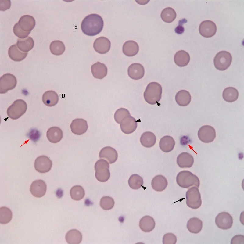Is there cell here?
Segmentation results:
<instances>
[{
  "label": "cell",
  "instance_id": "obj_1",
  "mask_svg": "<svg viewBox=\"0 0 244 244\" xmlns=\"http://www.w3.org/2000/svg\"><path fill=\"white\" fill-rule=\"evenodd\" d=\"M103 26L102 18L98 14H91L87 15L83 19L81 28L84 34L89 36H94L100 33Z\"/></svg>",
  "mask_w": 244,
  "mask_h": 244
},
{
  "label": "cell",
  "instance_id": "obj_2",
  "mask_svg": "<svg viewBox=\"0 0 244 244\" xmlns=\"http://www.w3.org/2000/svg\"><path fill=\"white\" fill-rule=\"evenodd\" d=\"M162 93V88L158 83L152 82L147 85L144 93L146 102L151 105H154L160 100Z\"/></svg>",
  "mask_w": 244,
  "mask_h": 244
},
{
  "label": "cell",
  "instance_id": "obj_3",
  "mask_svg": "<svg viewBox=\"0 0 244 244\" xmlns=\"http://www.w3.org/2000/svg\"><path fill=\"white\" fill-rule=\"evenodd\" d=\"M176 180L178 185L184 188H188L193 186L198 188L200 185L198 177L189 171L179 172L177 176Z\"/></svg>",
  "mask_w": 244,
  "mask_h": 244
},
{
  "label": "cell",
  "instance_id": "obj_4",
  "mask_svg": "<svg viewBox=\"0 0 244 244\" xmlns=\"http://www.w3.org/2000/svg\"><path fill=\"white\" fill-rule=\"evenodd\" d=\"M27 105L26 102L21 99L15 101L7 109L8 116L13 120H16L23 115L26 111Z\"/></svg>",
  "mask_w": 244,
  "mask_h": 244
},
{
  "label": "cell",
  "instance_id": "obj_5",
  "mask_svg": "<svg viewBox=\"0 0 244 244\" xmlns=\"http://www.w3.org/2000/svg\"><path fill=\"white\" fill-rule=\"evenodd\" d=\"M95 177L99 181L105 182L109 178V165L108 162L104 159H100L95 163Z\"/></svg>",
  "mask_w": 244,
  "mask_h": 244
},
{
  "label": "cell",
  "instance_id": "obj_6",
  "mask_svg": "<svg viewBox=\"0 0 244 244\" xmlns=\"http://www.w3.org/2000/svg\"><path fill=\"white\" fill-rule=\"evenodd\" d=\"M232 57L231 53L225 51H222L217 53L214 59L215 67L221 71L227 69L231 65Z\"/></svg>",
  "mask_w": 244,
  "mask_h": 244
},
{
  "label": "cell",
  "instance_id": "obj_7",
  "mask_svg": "<svg viewBox=\"0 0 244 244\" xmlns=\"http://www.w3.org/2000/svg\"><path fill=\"white\" fill-rule=\"evenodd\" d=\"M186 204L189 207L196 209L201 206L202 201L197 187L195 186L189 188L186 192Z\"/></svg>",
  "mask_w": 244,
  "mask_h": 244
},
{
  "label": "cell",
  "instance_id": "obj_8",
  "mask_svg": "<svg viewBox=\"0 0 244 244\" xmlns=\"http://www.w3.org/2000/svg\"><path fill=\"white\" fill-rule=\"evenodd\" d=\"M17 80L13 75L6 73L3 75L0 80V93H6L9 90L13 89L17 84Z\"/></svg>",
  "mask_w": 244,
  "mask_h": 244
},
{
  "label": "cell",
  "instance_id": "obj_9",
  "mask_svg": "<svg viewBox=\"0 0 244 244\" xmlns=\"http://www.w3.org/2000/svg\"><path fill=\"white\" fill-rule=\"evenodd\" d=\"M198 135L199 140L205 143L212 142L216 136L215 129L212 127L205 125L201 127L199 129Z\"/></svg>",
  "mask_w": 244,
  "mask_h": 244
},
{
  "label": "cell",
  "instance_id": "obj_10",
  "mask_svg": "<svg viewBox=\"0 0 244 244\" xmlns=\"http://www.w3.org/2000/svg\"><path fill=\"white\" fill-rule=\"evenodd\" d=\"M52 165V160L48 156L45 155L37 157L34 163L35 170L41 173L49 172L51 169Z\"/></svg>",
  "mask_w": 244,
  "mask_h": 244
},
{
  "label": "cell",
  "instance_id": "obj_11",
  "mask_svg": "<svg viewBox=\"0 0 244 244\" xmlns=\"http://www.w3.org/2000/svg\"><path fill=\"white\" fill-rule=\"evenodd\" d=\"M215 222L218 228L223 230H227L232 226L233 218L228 213L222 212L217 215L215 218Z\"/></svg>",
  "mask_w": 244,
  "mask_h": 244
},
{
  "label": "cell",
  "instance_id": "obj_12",
  "mask_svg": "<svg viewBox=\"0 0 244 244\" xmlns=\"http://www.w3.org/2000/svg\"><path fill=\"white\" fill-rule=\"evenodd\" d=\"M217 26L213 21L206 20L202 21L199 27V31L203 37L208 38L211 37L216 34Z\"/></svg>",
  "mask_w": 244,
  "mask_h": 244
},
{
  "label": "cell",
  "instance_id": "obj_13",
  "mask_svg": "<svg viewBox=\"0 0 244 244\" xmlns=\"http://www.w3.org/2000/svg\"><path fill=\"white\" fill-rule=\"evenodd\" d=\"M120 127L124 133L129 134L133 132L137 127V121L134 117L130 115L125 117L121 121Z\"/></svg>",
  "mask_w": 244,
  "mask_h": 244
},
{
  "label": "cell",
  "instance_id": "obj_14",
  "mask_svg": "<svg viewBox=\"0 0 244 244\" xmlns=\"http://www.w3.org/2000/svg\"><path fill=\"white\" fill-rule=\"evenodd\" d=\"M93 47L97 52L100 54H104L109 50L111 42L108 38L104 37H100L95 40Z\"/></svg>",
  "mask_w": 244,
  "mask_h": 244
},
{
  "label": "cell",
  "instance_id": "obj_15",
  "mask_svg": "<svg viewBox=\"0 0 244 244\" xmlns=\"http://www.w3.org/2000/svg\"><path fill=\"white\" fill-rule=\"evenodd\" d=\"M47 189V186L43 180L39 179L33 181L31 184L30 191L34 197H41L45 195Z\"/></svg>",
  "mask_w": 244,
  "mask_h": 244
},
{
  "label": "cell",
  "instance_id": "obj_16",
  "mask_svg": "<svg viewBox=\"0 0 244 244\" xmlns=\"http://www.w3.org/2000/svg\"><path fill=\"white\" fill-rule=\"evenodd\" d=\"M70 127L72 133L77 135L84 133L88 130V126L87 121L82 118L74 120L71 122Z\"/></svg>",
  "mask_w": 244,
  "mask_h": 244
},
{
  "label": "cell",
  "instance_id": "obj_17",
  "mask_svg": "<svg viewBox=\"0 0 244 244\" xmlns=\"http://www.w3.org/2000/svg\"><path fill=\"white\" fill-rule=\"evenodd\" d=\"M129 76L131 79L138 80L142 78L145 74L143 66L139 63H135L131 64L127 69Z\"/></svg>",
  "mask_w": 244,
  "mask_h": 244
},
{
  "label": "cell",
  "instance_id": "obj_18",
  "mask_svg": "<svg viewBox=\"0 0 244 244\" xmlns=\"http://www.w3.org/2000/svg\"><path fill=\"white\" fill-rule=\"evenodd\" d=\"M99 156L100 159H106L109 164L115 162L118 158V154L116 150L110 146H106L102 149L99 152Z\"/></svg>",
  "mask_w": 244,
  "mask_h": 244
},
{
  "label": "cell",
  "instance_id": "obj_19",
  "mask_svg": "<svg viewBox=\"0 0 244 244\" xmlns=\"http://www.w3.org/2000/svg\"><path fill=\"white\" fill-rule=\"evenodd\" d=\"M20 28L25 31H31L36 24L34 18L31 16L25 15L22 16L18 22Z\"/></svg>",
  "mask_w": 244,
  "mask_h": 244
},
{
  "label": "cell",
  "instance_id": "obj_20",
  "mask_svg": "<svg viewBox=\"0 0 244 244\" xmlns=\"http://www.w3.org/2000/svg\"><path fill=\"white\" fill-rule=\"evenodd\" d=\"M194 162L193 156L187 152L181 153L177 158V164L181 168H190L193 165Z\"/></svg>",
  "mask_w": 244,
  "mask_h": 244
},
{
  "label": "cell",
  "instance_id": "obj_21",
  "mask_svg": "<svg viewBox=\"0 0 244 244\" xmlns=\"http://www.w3.org/2000/svg\"><path fill=\"white\" fill-rule=\"evenodd\" d=\"M91 72L93 77L97 79H102L107 74L108 69L104 63L98 62L92 65Z\"/></svg>",
  "mask_w": 244,
  "mask_h": 244
},
{
  "label": "cell",
  "instance_id": "obj_22",
  "mask_svg": "<svg viewBox=\"0 0 244 244\" xmlns=\"http://www.w3.org/2000/svg\"><path fill=\"white\" fill-rule=\"evenodd\" d=\"M8 54L12 60L16 62H19L26 57L28 53L21 51L18 48L16 44H14L9 48Z\"/></svg>",
  "mask_w": 244,
  "mask_h": 244
},
{
  "label": "cell",
  "instance_id": "obj_23",
  "mask_svg": "<svg viewBox=\"0 0 244 244\" xmlns=\"http://www.w3.org/2000/svg\"><path fill=\"white\" fill-rule=\"evenodd\" d=\"M46 136L50 142L52 143H56L59 142L62 138L63 132L59 127H52L47 130Z\"/></svg>",
  "mask_w": 244,
  "mask_h": 244
},
{
  "label": "cell",
  "instance_id": "obj_24",
  "mask_svg": "<svg viewBox=\"0 0 244 244\" xmlns=\"http://www.w3.org/2000/svg\"><path fill=\"white\" fill-rule=\"evenodd\" d=\"M167 185L168 182L167 179L161 175H158L155 176L151 182L152 188L158 192H161L164 190Z\"/></svg>",
  "mask_w": 244,
  "mask_h": 244
},
{
  "label": "cell",
  "instance_id": "obj_25",
  "mask_svg": "<svg viewBox=\"0 0 244 244\" xmlns=\"http://www.w3.org/2000/svg\"><path fill=\"white\" fill-rule=\"evenodd\" d=\"M175 145V142L173 138L169 135L163 137L159 142V147L163 152L167 153L172 151Z\"/></svg>",
  "mask_w": 244,
  "mask_h": 244
},
{
  "label": "cell",
  "instance_id": "obj_26",
  "mask_svg": "<svg viewBox=\"0 0 244 244\" xmlns=\"http://www.w3.org/2000/svg\"><path fill=\"white\" fill-rule=\"evenodd\" d=\"M139 48V46L136 42L133 40H128L124 44L122 51L126 56H132L138 52Z\"/></svg>",
  "mask_w": 244,
  "mask_h": 244
},
{
  "label": "cell",
  "instance_id": "obj_27",
  "mask_svg": "<svg viewBox=\"0 0 244 244\" xmlns=\"http://www.w3.org/2000/svg\"><path fill=\"white\" fill-rule=\"evenodd\" d=\"M42 100L46 106L52 107L56 105L59 100V97L57 94L52 90L48 91L43 95Z\"/></svg>",
  "mask_w": 244,
  "mask_h": 244
},
{
  "label": "cell",
  "instance_id": "obj_28",
  "mask_svg": "<svg viewBox=\"0 0 244 244\" xmlns=\"http://www.w3.org/2000/svg\"><path fill=\"white\" fill-rule=\"evenodd\" d=\"M155 226V222L151 217L146 215L142 217L139 222V227L144 232H149L153 230Z\"/></svg>",
  "mask_w": 244,
  "mask_h": 244
},
{
  "label": "cell",
  "instance_id": "obj_29",
  "mask_svg": "<svg viewBox=\"0 0 244 244\" xmlns=\"http://www.w3.org/2000/svg\"><path fill=\"white\" fill-rule=\"evenodd\" d=\"M190 59L189 54L185 51L182 50L176 53L174 57V61L178 66L184 67L188 64Z\"/></svg>",
  "mask_w": 244,
  "mask_h": 244
},
{
  "label": "cell",
  "instance_id": "obj_30",
  "mask_svg": "<svg viewBox=\"0 0 244 244\" xmlns=\"http://www.w3.org/2000/svg\"><path fill=\"white\" fill-rule=\"evenodd\" d=\"M16 45L20 51L24 52H27L33 48L34 42L31 37L28 36L24 38L17 39Z\"/></svg>",
  "mask_w": 244,
  "mask_h": 244
},
{
  "label": "cell",
  "instance_id": "obj_31",
  "mask_svg": "<svg viewBox=\"0 0 244 244\" xmlns=\"http://www.w3.org/2000/svg\"><path fill=\"white\" fill-rule=\"evenodd\" d=\"M175 100L179 106H185L190 103L191 96L188 91L185 90H182L177 93L175 96Z\"/></svg>",
  "mask_w": 244,
  "mask_h": 244
},
{
  "label": "cell",
  "instance_id": "obj_32",
  "mask_svg": "<svg viewBox=\"0 0 244 244\" xmlns=\"http://www.w3.org/2000/svg\"><path fill=\"white\" fill-rule=\"evenodd\" d=\"M156 138L155 134L150 131H146L143 133L140 138L141 144L146 148H150L155 144Z\"/></svg>",
  "mask_w": 244,
  "mask_h": 244
},
{
  "label": "cell",
  "instance_id": "obj_33",
  "mask_svg": "<svg viewBox=\"0 0 244 244\" xmlns=\"http://www.w3.org/2000/svg\"><path fill=\"white\" fill-rule=\"evenodd\" d=\"M202 227V221L197 217L191 218L187 222V228L189 231L192 233H199L201 231Z\"/></svg>",
  "mask_w": 244,
  "mask_h": 244
},
{
  "label": "cell",
  "instance_id": "obj_34",
  "mask_svg": "<svg viewBox=\"0 0 244 244\" xmlns=\"http://www.w3.org/2000/svg\"><path fill=\"white\" fill-rule=\"evenodd\" d=\"M82 235L78 230L74 229L69 231L65 236L67 242L69 244H78L81 242Z\"/></svg>",
  "mask_w": 244,
  "mask_h": 244
},
{
  "label": "cell",
  "instance_id": "obj_35",
  "mask_svg": "<svg viewBox=\"0 0 244 244\" xmlns=\"http://www.w3.org/2000/svg\"><path fill=\"white\" fill-rule=\"evenodd\" d=\"M222 96L225 101L228 102H231L237 99L239 92L234 87H228L224 90Z\"/></svg>",
  "mask_w": 244,
  "mask_h": 244
},
{
  "label": "cell",
  "instance_id": "obj_36",
  "mask_svg": "<svg viewBox=\"0 0 244 244\" xmlns=\"http://www.w3.org/2000/svg\"><path fill=\"white\" fill-rule=\"evenodd\" d=\"M50 49L52 54L59 56L64 53L65 50V47L62 41L59 40H55L50 43Z\"/></svg>",
  "mask_w": 244,
  "mask_h": 244
},
{
  "label": "cell",
  "instance_id": "obj_37",
  "mask_svg": "<svg viewBox=\"0 0 244 244\" xmlns=\"http://www.w3.org/2000/svg\"><path fill=\"white\" fill-rule=\"evenodd\" d=\"M176 13L175 10L170 7H168L163 9L161 13V17L165 22L170 23L175 19Z\"/></svg>",
  "mask_w": 244,
  "mask_h": 244
},
{
  "label": "cell",
  "instance_id": "obj_38",
  "mask_svg": "<svg viewBox=\"0 0 244 244\" xmlns=\"http://www.w3.org/2000/svg\"><path fill=\"white\" fill-rule=\"evenodd\" d=\"M130 187L133 189H138L143 185L142 178L138 174H133L131 175L128 181Z\"/></svg>",
  "mask_w": 244,
  "mask_h": 244
},
{
  "label": "cell",
  "instance_id": "obj_39",
  "mask_svg": "<svg viewBox=\"0 0 244 244\" xmlns=\"http://www.w3.org/2000/svg\"><path fill=\"white\" fill-rule=\"evenodd\" d=\"M13 216L12 211L10 209L5 206L0 208V223L5 224L9 223L11 220Z\"/></svg>",
  "mask_w": 244,
  "mask_h": 244
},
{
  "label": "cell",
  "instance_id": "obj_40",
  "mask_svg": "<svg viewBox=\"0 0 244 244\" xmlns=\"http://www.w3.org/2000/svg\"><path fill=\"white\" fill-rule=\"evenodd\" d=\"M70 194L72 199L78 201L83 198L85 195V192L82 186L76 185L71 188L70 191Z\"/></svg>",
  "mask_w": 244,
  "mask_h": 244
},
{
  "label": "cell",
  "instance_id": "obj_41",
  "mask_svg": "<svg viewBox=\"0 0 244 244\" xmlns=\"http://www.w3.org/2000/svg\"><path fill=\"white\" fill-rule=\"evenodd\" d=\"M101 207L105 210H109L112 209L114 205V201L112 197L109 196L102 197L100 201Z\"/></svg>",
  "mask_w": 244,
  "mask_h": 244
},
{
  "label": "cell",
  "instance_id": "obj_42",
  "mask_svg": "<svg viewBox=\"0 0 244 244\" xmlns=\"http://www.w3.org/2000/svg\"><path fill=\"white\" fill-rule=\"evenodd\" d=\"M131 115L129 111L127 109L121 108L117 109L114 114V119L116 122L120 124L123 119L125 117Z\"/></svg>",
  "mask_w": 244,
  "mask_h": 244
},
{
  "label": "cell",
  "instance_id": "obj_43",
  "mask_svg": "<svg viewBox=\"0 0 244 244\" xmlns=\"http://www.w3.org/2000/svg\"><path fill=\"white\" fill-rule=\"evenodd\" d=\"M13 31L14 34L20 38H24L28 37L30 31H25L22 30L20 27L18 23H16L13 27Z\"/></svg>",
  "mask_w": 244,
  "mask_h": 244
},
{
  "label": "cell",
  "instance_id": "obj_44",
  "mask_svg": "<svg viewBox=\"0 0 244 244\" xmlns=\"http://www.w3.org/2000/svg\"><path fill=\"white\" fill-rule=\"evenodd\" d=\"M176 236L173 234L170 233L165 234L163 238V244H175L177 242Z\"/></svg>",
  "mask_w": 244,
  "mask_h": 244
},
{
  "label": "cell",
  "instance_id": "obj_45",
  "mask_svg": "<svg viewBox=\"0 0 244 244\" xmlns=\"http://www.w3.org/2000/svg\"><path fill=\"white\" fill-rule=\"evenodd\" d=\"M187 22V20L185 19H183L179 20L178 25L174 29L175 32L179 34H182L185 30V29L183 26V24Z\"/></svg>",
  "mask_w": 244,
  "mask_h": 244
},
{
  "label": "cell",
  "instance_id": "obj_46",
  "mask_svg": "<svg viewBox=\"0 0 244 244\" xmlns=\"http://www.w3.org/2000/svg\"><path fill=\"white\" fill-rule=\"evenodd\" d=\"M242 235H235L231 240V244H244V237Z\"/></svg>",
  "mask_w": 244,
  "mask_h": 244
},
{
  "label": "cell",
  "instance_id": "obj_47",
  "mask_svg": "<svg viewBox=\"0 0 244 244\" xmlns=\"http://www.w3.org/2000/svg\"><path fill=\"white\" fill-rule=\"evenodd\" d=\"M11 3L9 0H1L0 10L4 11L9 9L11 6Z\"/></svg>",
  "mask_w": 244,
  "mask_h": 244
}]
</instances>
